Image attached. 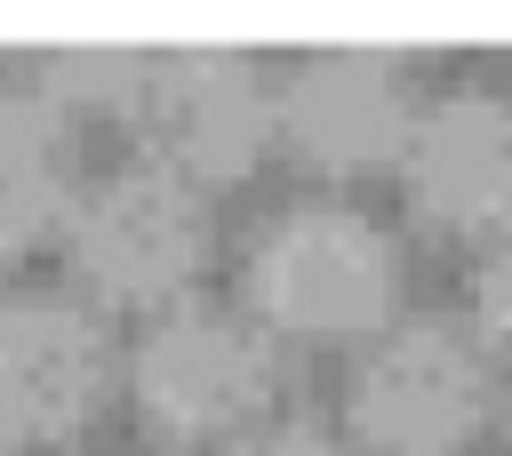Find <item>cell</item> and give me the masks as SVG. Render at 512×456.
<instances>
[{
    "label": "cell",
    "mask_w": 512,
    "mask_h": 456,
    "mask_svg": "<svg viewBox=\"0 0 512 456\" xmlns=\"http://www.w3.org/2000/svg\"><path fill=\"white\" fill-rule=\"evenodd\" d=\"M248 304L288 336H368L400 304V248L376 216L304 200L248 248Z\"/></svg>",
    "instance_id": "obj_1"
},
{
    "label": "cell",
    "mask_w": 512,
    "mask_h": 456,
    "mask_svg": "<svg viewBox=\"0 0 512 456\" xmlns=\"http://www.w3.org/2000/svg\"><path fill=\"white\" fill-rule=\"evenodd\" d=\"M64 248H72V272L112 296V304H168L200 264H208V200L152 168V160H128L112 168L104 184H88L64 216Z\"/></svg>",
    "instance_id": "obj_2"
},
{
    "label": "cell",
    "mask_w": 512,
    "mask_h": 456,
    "mask_svg": "<svg viewBox=\"0 0 512 456\" xmlns=\"http://www.w3.org/2000/svg\"><path fill=\"white\" fill-rule=\"evenodd\" d=\"M128 392L152 432L168 440H216L256 424L272 392V344L256 320L216 312V304H176L160 312L136 352H128Z\"/></svg>",
    "instance_id": "obj_3"
},
{
    "label": "cell",
    "mask_w": 512,
    "mask_h": 456,
    "mask_svg": "<svg viewBox=\"0 0 512 456\" xmlns=\"http://www.w3.org/2000/svg\"><path fill=\"white\" fill-rule=\"evenodd\" d=\"M344 416L376 456H456L488 416V368L448 320H408L360 352Z\"/></svg>",
    "instance_id": "obj_4"
},
{
    "label": "cell",
    "mask_w": 512,
    "mask_h": 456,
    "mask_svg": "<svg viewBox=\"0 0 512 456\" xmlns=\"http://www.w3.org/2000/svg\"><path fill=\"white\" fill-rule=\"evenodd\" d=\"M136 128H144L152 168L208 192V184H240L280 120H272L264 72L240 48H168V56H152Z\"/></svg>",
    "instance_id": "obj_5"
},
{
    "label": "cell",
    "mask_w": 512,
    "mask_h": 456,
    "mask_svg": "<svg viewBox=\"0 0 512 456\" xmlns=\"http://www.w3.org/2000/svg\"><path fill=\"white\" fill-rule=\"evenodd\" d=\"M272 120L296 144V160L352 176V168H384V160L408 152L416 96H408V72L384 48H320L280 80Z\"/></svg>",
    "instance_id": "obj_6"
},
{
    "label": "cell",
    "mask_w": 512,
    "mask_h": 456,
    "mask_svg": "<svg viewBox=\"0 0 512 456\" xmlns=\"http://www.w3.org/2000/svg\"><path fill=\"white\" fill-rule=\"evenodd\" d=\"M112 352L64 296H0V440H72L104 408Z\"/></svg>",
    "instance_id": "obj_7"
},
{
    "label": "cell",
    "mask_w": 512,
    "mask_h": 456,
    "mask_svg": "<svg viewBox=\"0 0 512 456\" xmlns=\"http://www.w3.org/2000/svg\"><path fill=\"white\" fill-rule=\"evenodd\" d=\"M408 200L440 232H512V104L488 88H456L416 112L400 152Z\"/></svg>",
    "instance_id": "obj_8"
},
{
    "label": "cell",
    "mask_w": 512,
    "mask_h": 456,
    "mask_svg": "<svg viewBox=\"0 0 512 456\" xmlns=\"http://www.w3.org/2000/svg\"><path fill=\"white\" fill-rule=\"evenodd\" d=\"M56 216H72V136L32 88H8L0 96V256L32 248Z\"/></svg>",
    "instance_id": "obj_9"
},
{
    "label": "cell",
    "mask_w": 512,
    "mask_h": 456,
    "mask_svg": "<svg viewBox=\"0 0 512 456\" xmlns=\"http://www.w3.org/2000/svg\"><path fill=\"white\" fill-rule=\"evenodd\" d=\"M144 80H152V56L144 48H120V40H72L40 64L32 96L64 120V112H96V120H136L144 104Z\"/></svg>",
    "instance_id": "obj_10"
},
{
    "label": "cell",
    "mask_w": 512,
    "mask_h": 456,
    "mask_svg": "<svg viewBox=\"0 0 512 456\" xmlns=\"http://www.w3.org/2000/svg\"><path fill=\"white\" fill-rule=\"evenodd\" d=\"M472 312H480L488 344L512 352V232L488 240V256H480V272H472Z\"/></svg>",
    "instance_id": "obj_11"
},
{
    "label": "cell",
    "mask_w": 512,
    "mask_h": 456,
    "mask_svg": "<svg viewBox=\"0 0 512 456\" xmlns=\"http://www.w3.org/2000/svg\"><path fill=\"white\" fill-rule=\"evenodd\" d=\"M224 456H344L320 424H304V416H288V424H256V432H240Z\"/></svg>",
    "instance_id": "obj_12"
},
{
    "label": "cell",
    "mask_w": 512,
    "mask_h": 456,
    "mask_svg": "<svg viewBox=\"0 0 512 456\" xmlns=\"http://www.w3.org/2000/svg\"><path fill=\"white\" fill-rule=\"evenodd\" d=\"M0 456H16V448H8V440H0Z\"/></svg>",
    "instance_id": "obj_13"
}]
</instances>
